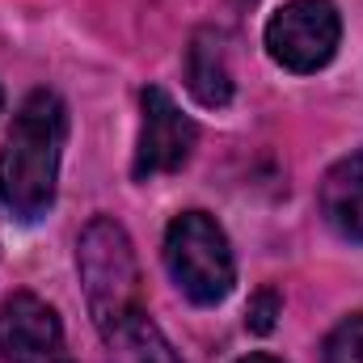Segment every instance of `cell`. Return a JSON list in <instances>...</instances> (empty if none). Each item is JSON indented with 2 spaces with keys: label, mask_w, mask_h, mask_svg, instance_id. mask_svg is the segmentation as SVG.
<instances>
[{
  "label": "cell",
  "mask_w": 363,
  "mask_h": 363,
  "mask_svg": "<svg viewBox=\"0 0 363 363\" xmlns=\"http://www.w3.org/2000/svg\"><path fill=\"white\" fill-rule=\"evenodd\" d=\"M101 342H106V363H182L169 338L148 317V308H135L110 330H101Z\"/></svg>",
  "instance_id": "cell-9"
},
{
  "label": "cell",
  "mask_w": 363,
  "mask_h": 363,
  "mask_svg": "<svg viewBox=\"0 0 363 363\" xmlns=\"http://www.w3.org/2000/svg\"><path fill=\"white\" fill-rule=\"evenodd\" d=\"M186 85L199 97V106H228L233 101V72H228V51L220 30H199L186 47Z\"/></svg>",
  "instance_id": "cell-8"
},
{
  "label": "cell",
  "mask_w": 363,
  "mask_h": 363,
  "mask_svg": "<svg viewBox=\"0 0 363 363\" xmlns=\"http://www.w3.org/2000/svg\"><path fill=\"white\" fill-rule=\"evenodd\" d=\"M321 216L338 237L363 241V148L321 178Z\"/></svg>",
  "instance_id": "cell-7"
},
{
  "label": "cell",
  "mask_w": 363,
  "mask_h": 363,
  "mask_svg": "<svg viewBox=\"0 0 363 363\" xmlns=\"http://www.w3.org/2000/svg\"><path fill=\"white\" fill-rule=\"evenodd\" d=\"M165 267L174 274L178 291L194 304H220L237 283V262H233L228 237L207 211H182L169 224Z\"/></svg>",
  "instance_id": "cell-3"
},
{
  "label": "cell",
  "mask_w": 363,
  "mask_h": 363,
  "mask_svg": "<svg viewBox=\"0 0 363 363\" xmlns=\"http://www.w3.org/2000/svg\"><path fill=\"white\" fill-rule=\"evenodd\" d=\"M237 363H283V359H271V355H245V359H237Z\"/></svg>",
  "instance_id": "cell-12"
},
{
  "label": "cell",
  "mask_w": 363,
  "mask_h": 363,
  "mask_svg": "<svg viewBox=\"0 0 363 363\" xmlns=\"http://www.w3.org/2000/svg\"><path fill=\"white\" fill-rule=\"evenodd\" d=\"M77 267L85 283V300H89V317L101 330H110L114 321H123L127 313L144 308L140 296V262L131 250V237L123 233V224L97 216L85 224L81 241H77Z\"/></svg>",
  "instance_id": "cell-2"
},
{
  "label": "cell",
  "mask_w": 363,
  "mask_h": 363,
  "mask_svg": "<svg viewBox=\"0 0 363 363\" xmlns=\"http://www.w3.org/2000/svg\"><path fill=\"white\" fill-rule=\"evenodd\" d=\"M144 127H140V148H135V178L148 182L157 174H174L186 165L194 140H199V127L178 110V101L165 89H144Z\"/></svg>",
  "instance_id": "cell-6"
},
{
  "label": "cell",
  "mask_w": 363,
  "mask_h": 363,
  "mask_svg": "<svg viewBox=\"0 0 363 363\" xmlns=\"http://www.w3.org/2000/svg\"><path fill=\"white\" fill-rule=\"evenodd\" d=\"M342 17L334 0H287L267 21V51L287 72H317L334 60Z\"/></svg>",
  "instance_id": "cell-4"
},
{
  "label": "cell",
  "mask_w": 363,
  "mask_h": 363,
  "mask_svg": "<svg viewBox=\"0 0 363 363\" xmlns=\"http://www.w3.org/2000/svg\"><path fill=\"white\" fill-rule=\"evenodd\" d=\"M321 363H363V313L338 321L321 347Z\"/></svg>",
  "instance_id": "cell-10"
},
{
  "label": "cell",
  "mask_w": 363,
  "mask_h": 363,
  "mask_svg": "<svg viewBox=\"0 0 363 363\" xmlns=\"http://www.w3.org/2000/svg\"><path fill=\"white\" fill-rule=\"evenodd\" d=\"M64 140H68L64 101L51 89H34L13 114V127L0 148V207L13 220L34 224L51 211Z\"/></svg>",
  "instance_id": "cell-1"
},
{
  "label": "cell",
  "mask_w": 363,
  "mask_h": 363,
  "mask_svg": "<svg viewBox=\"0 0 363 363\" xmlns=\"http://www.w3.org/2000/svg\"><path fill=\"white\" fill-rule=\"evenodd\" d=\"M0 359L4 363H77L68 355L64 325L47 300L34 291H13L0 300Z\"/></svg>",
  "instance_id": "cell-5"
},
{
  "label": "cell",
  "mask_w": 363,
  "mask_h": 363,
  "mask_svg": "<svg viewBox=\"0 0 363 363\" xmlns=\"http://www.w3.org/2000/svg\"><path fill=\"white\" fill-rule=\"evenodd\" d=\"M0 106H4V93H0Z\"/></svg>",
  "instance_id": "cell-13"
},
{
  "label": "cell",
  "mask_w": 363,
  "mask_h": 363,
  "mask_svg": "<svg viewBox=\"0 0 363 363\" xmlns=\"http://www.w3.org/2000/svg\"><path fill=\"white\" fill-rule=\"evenodd\" d=\"M274 317H279V296H274V291H258V296L250 300V317H245V325H250L254 334H271Z\"/></svg>",
  "instance_id": "cell-11"
}]
</instances>
